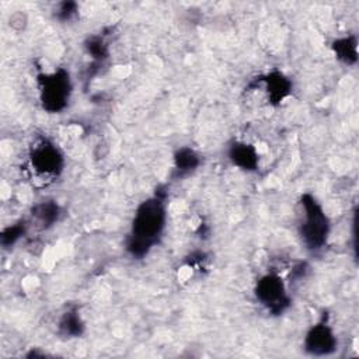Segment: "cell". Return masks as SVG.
<instances>
[{"mask_svg":"<svg viewBox=\"0 0 359 359\" xmlns=\"http://www.w3.org/2000/svg\"><path fill=\"white\" fill-rule=\"evenodd\" d=\"M165 224V208L164 199L160 195H154L142 202L136 209L130 234L128 238L126 250L133 257L146 255L150 248L157 244Z\"/></svg>","mask_w":359,"mask_h":359,"instance_id":"1","label":"cell"},{"mask_svg":"<svg viewBox=\"0 0 359 359\" xmlns=\"http://www.w3.org/2000/svg\"><path fill=\"white\" fill-rule=\"evenodd\" d=\"M303 219L300 223V236L310 250L321 248L330 233V222L320 203L309 194L300 201Z\"/></svg>","mask_w":359,"mask_h":359,"instance_id":"2","label":"cell"},{"mask_svg":"<svg viewBox=\"0 0 359 359\" xmlns=\"http://www.w3.org/2000/svg\"><path fill=\"white\" fill-rule=\"evenodd\" d=\"M39 94L43 109L48 112L62 111L72 94L70 76L65 69H57L53 73L39 76Z\"/></svg>","mask_w":359,"mask_h":359,"instance_id":"3","label":"cell"},{"mask_svg":"<svg viewBox=\"0 0 359 359\" xmlns=\"http://www.w3.org/2000/svg\"><path fill=\"white\" fill-rule=\"evenodd\" d=\"M255 297L264 307H266L268 311L273 314L282 313L290 303L283 280L275 273L264 275L257 282Z\"/></svg>","mask_w":359,"mask_h":359,"instance_id":"4","label":"cell"},{"mask_svg":"<svg viewBox=\"0 0 359 359\" xmlns=\"http://www.w3.org/2000/svg\"><path fill=\"white\" fill-rule=\"evenodd\" d=\"M29 160L34 171L42 177H55L63 168L62 153L48 139H39L34 143Z\"/></svg>","mask_w":359,"mask_h":359,"instance_id":"5","label":"cell"},{"mask_svg":"<svg viewBox=\"0 0 359 359\" xmlns=\"http://www.w3.org/2000/svg\"><path fill=\"white\" fill-rule=\"evenodd\" d=\"M337 348V338L332 330L325 323L313 325L304 338V349L310 355L324 356L330 355Z\"/></svg>","mask_w":359,"mask_h":359,"instance_id":"6","label":"cell"},{"mask_svg":"<svg viewBox=\"0 0 359 359\" xmlns=\"http://www.w3.org/2000/svg\"><path fill=\"white\" fill-rule=\"evenodd\" d=\"M265 88L271 102L278 104L286 98L292 90L290 80L280 72H271L265 79Z\"/></svg>","mask_w":359,"mask_h":359,"instance_id":"7","label":"cell"},{"mask_svg":"<svg viewBox=\"0 0 359 359\" xmlns=\"http://www.w3.org/2000/svg\"><path fill=\"white\" fill-rule=\"evenodd\" d=\"M229 158L240 168L248 171L255 170L258 165V153L251 144L247 143L237 142L231 144L229 150Z\"/></svg>","mask_w":359,"mask_h":359,"instance_id":"8","label":"cell"},{"mask_svg":"<svg viewBox=\"0 0 359 359\" xmlns=\"http://www.w3.org/2000/svg\"><path fill=\"white\" fill-rule=\"evenodd\" d=\"M198 165H199V156L192 149L181 147L180 150L175 151L174 167H175V172L180 177L192 172L194 170H196Z\"/></svg>","mask_w":359,"mask_h":359,"instance_id":"9","label":"cell"},{"mask_svg":"<svg viewBox=\"0 0 359 359\" xmlns=\"http://www.w3.org/2000/svg\"><path fill=\"white\" fill-rule=\"evenodd\" d=\"M332 48H334L337 57L341 59L342 62H345L348 65H353L356 62V59H358L356 38H353V36L339 38L334 42Z\"/></svg>","mask_w":359,"mask_h":359,"instance_id":"10","label":"cell"},{"mask_svg":"<svg viewBox=\"0 0 359 359\" xmlns=\"http://www.w3.org/2000/svg\"><path fill=\"white\" fill-rule=\"evenodd\" d=\"M57 216H59V206L53 201L38 203L32 209V217L39 224H42V227L52 226L57 220Z\"/></svg>","mask_w":359,"mask_h":359,"instance_id":"11","label":"cell"},{"mask_svg":"<svg viewBox=\"0 0 359 359\" xmlns=\"http://www.w3.org/2000/svg\"><path fill=\"white\" fill-rule=\"evenodd\" d=\"M59 330L66 337H79L83 334L84 324L76 310H70L63 314L59 323Z\"/></svg>","mask_w":359,"mask_h":359,"instance_id":"12","label":"cell"},{"mask_svg":"<svg viewBox=\"0 0 359 359\" xmlns=\"http://www.w3.org/2000/svg\"><path fill=\"white\" fill-rule=\"evenodd\" d=\"M88 53H91V56L94 59H104L107 57V45L104 43V41L100 38V36H91L88 41H87V45H86Z\"/></svg>","mask_w":359,"mask_h":359,"instance_id":"13","label":"cell"},{"mask_svg":"<svg viewBox=\"0 0 359 359\" xmlns=\"http://www.w3.org/2000/svg\"><path fill=\"white\" fill-rule=\"evenodd\" d=\"M22 233H24V226H21V223L4 229L3 234H1V243H3V245L14 244L15 240H18V237H20Z\"/></svg>","mask_w":359,"mask_h":359,"instance_id":"14","label":"cell"},{"mask_svg":"<svg viewBox=\"0 0 359 359\" xmlns=\"http://www.w3.org/2000/svg\"><path fill=\"white\" fill-rule=\"evenodd\" d=\"M74 3H63L62 8L57 11V17L62 20H67L73 13H74Z\"/></svg>","mask_w":359,"mask_h":359,"instance_id":"15","label":"cell"}]
</instances>
